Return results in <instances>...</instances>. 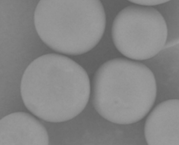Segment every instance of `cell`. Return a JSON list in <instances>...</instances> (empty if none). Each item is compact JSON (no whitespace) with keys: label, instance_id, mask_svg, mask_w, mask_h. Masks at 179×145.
Segmentation results:
<instances>
[{"label":"cell","instance_id":"1","mask_svg":"<svg viewBox=\"0 0 179 145\" xmlns=\"http://www.w3.org/2000/svg\"><path fill=\"white\" fill-rule=\"evenodd\" d=\"M20 89L28 110L52 122L67 121L79 115L86 106L91 91L85 70L56 53L42 55L31 63L23 73Z\"/></svg>","mask_w":179,"mask_h":145},{"label":"cell","instance_id":"2","mask_svg":"<svg viewBox=\"0 0 179 145\" xmlns=\"http://www.w3.org/2000/svg\"><path fill=\"white\" fill-rule=\"evenodd\" d=\"M154 75L147 65L124 58L109 60L93 77V105L102 117L112 123L128 124L143 119L156 100Z\"/></svg>","mask_w":179,"mask_h":145},{"label":"cell","instance_id":"3","mask_svg":"<svg viewBox=\"0 0 179 145\" xmlns=\"http://www.w3.org/2000/svg\"><path fill=\"white\" fill-rule=\"evenodd\" d=\"M36 31L54 50L79 55L91 50L104 34L106 18L97 0H41L34 14Z\"/></svg>","mask_w":179,"mask_h":145},{"label":"cell","instance_id":"4","mask_svg":"<svg viewBox=\"0 0 179 145\" xmlns=\"http://www.w3.org/2000/svg\"><path fill=\"white\" fill-rule=\"evenodd\" d=\"M114 44L122 55L133 60L154 57L164 48L168 29L163 17L150 6L132 5L117 14L113 22Z\"/></svg>","mask_w":179,"mask_h":145},{"label":"cell","instance_id":"5","mask_svg":"<svg viewBox=\"0 0 179 145\" xmlns=\"http://www.w3.org/2000/svg\"><path fill=\"white\" fill-rule=\"evenodd\" d=\"M179 101L172 99L158 104L147 117L144 126L150 145H179Z\"/></svg>","mask_w":179,"mask_h":145},{"label":"cell","instance_id":"6","mask_svg":"<svg viewBox=\"0 0 179 145\" xmlns=\"http://www.w3.org/2000/svg\"><path fill=\"white\" fill-rule=\"evenodd\" d=\"M48 134L41 123L26 113H13L0 120L1 145H48Z\"/></svg>","mask_w":179,"mask_h":145},{"label":"cell","instance_id":"7","mask_svg":"<svg viewBox=\"0 0 179 145\" xmlns=\"http://www.w3.org/2000/svg\"><path fill=\"white\" fill-rule=\"evenodd\" d=\"M170 0H129V2L137 5L150 6L164 4Z\"/></svg>","mask_w":179,"mask_h":145}]
</instances>
